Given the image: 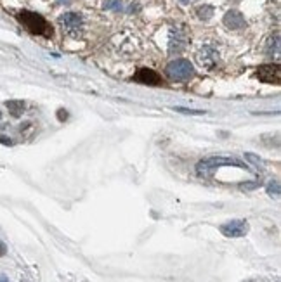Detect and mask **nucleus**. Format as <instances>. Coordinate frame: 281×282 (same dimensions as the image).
<instances>
[{"label":"nucleus","instance_id":"2","mask_svg":"<svg viewBox=\"0 0 281 282\" xmlns=\"http://www.w3.org/2000/svg\"><path fill=\"white\" fill-rule=\"evenodd\" d=\"M19 21H21V25L33 35H40V37H50V35H52V26L37 13L23 11V13L19 14Z\"/></svg>","mask_w":281,"mask_h":282},{"label":"nucleus","instance_id":"1","mask_svg":"<svg viewBox=\"0 0 281 282\" xmlns=\"http://www.w3.org/2000/svg\"><path fill=\"white\" fill-rule=\"evenodd\" d=\"M221 166H238V168H245V170L248 168L247 164L238 161V159L222 158V156H214V158L201 159V161L196 164V173L200 175V177H212V175L216 173Z\"/></svg>","mask_w":281,"mask_h":282},{"label":"nucleus","instance_id":"3","mask_svg":"<svg viewBox=\"0 0 281 282\" xmlns=\"http://www.w3.org/2000/svg\"><path fill=\"white\" fill-rule=\"evenodd\" d=\"M59 25L62 31L73 38L82 37V33H84V19L77 13H64L59 18Z\"/></svg>","mask_w":281,"mask_h":282},{"label":"nucleus","instance_id":"13","mask_svg":"<svg viewBox=\"0 0 281 282\" xmlns=\"http://www.w3.org/2000/svg\"><path fill=\"white\" fill-rule=\"evenodd\" d=\"M267 194L278 198V196H279V182H278V180H274V182L269 183V185H267Z\"/></svg>","mask_w":281,"mask_h":282},{"label":"nucleus","instance_id":"18","mask_svg":"<svg viewBox=\"0 0 281 282\" xmlns=\"http://www.w3.org/2000/svg\"><path fill=\"white\" fill-rule=\"evenodd\" d=\"M7 253V248H6V244H4L2 241H0V256H4V254Z\"/></svg>","mask_w":281,"mask_h":282},{"label":"nucleus","instance_id":"17","mask_svg":"<svg viewBox=\"0 0 281 282\" xmlns=\"http://www.w3.org/2000/svg\"><path fill=\"white\" fill-rule=\"evenodd\" d=\"M57 116H59V121H64L66 118H68V113H66V111H62V109H59V111H57Z\"/></svg>","mask_w":281,"mask_h":282},{"label":"nucleus","instance_id":"16","mask_svg":"<svg viewBox=\"0 0 281 282\" xmlns=\"http://www.w3.org/2000/svg\"><path fill=\"white\" fill-rule=\"evenodd\" d=\"M0 144H4V146H13V140L9 139V137H6V135H0Z\"/></svg>","mask_w":281,"mask_h":282},{"label":"nucleus","instance_id":"11","mask_svg":"<svg viewBox=\"0 0 281 282\" xmlns=\"http://www.w3.org/2000/svg\"><path fill=\"white\" fill-rule=\"evenodd\" d=\"M6 108H7V111H9V115L13 116V118H19L26 109L23 101H7Z\"/></svg>","mask_w":281,"mask_h":282},{"label":"nucleus","instance_id":"5","mask_svg":"<svg viewBox=\"0 0 281 282\" xmlns=\"http://www.w3.org/2000/svg\"><path fill=\"white\" fill-rule=\"evenodd\" d=\"M196 61L203 69H214L219 62V50L212 45H203L196 50Z\"/></svg>","mask_w":281,"mask_h":282},{"label":"nucleus","instance_id":"10","mask_svg":"<svg viewBox=\"0 0 281 282\" xmlns=\"http://www.w3.org/2000/svg\"><path fill=\"white\" fill-rule=\"evenodd\" d=\"M224 23L228 28L231 30H240L241 26L245 25V18L240 11H229L228 14L224 16Z\"/></svg>","mask_w":281,"mask_h":282},{"label":"nucleus","instance_id":"14","mask_svg":"<svg viewBox=\"0 0 281 282\" xmlns=\"http://www.w3.org/2000/svg\"><path fill=\"white\" fill-rule=\"evenodd\" d=\"M245 159H248V161L252 163V164H255V166H264L262 159H260L259 156L252 154V152H247V154H245Z\"/></svg>","mask_w":281,"mask_h":282},{"label":"nucleus","instance_id":"7","mask_svg":"<svg viewBox=\"0 0 281 282\" xmlns=\"http://www.w3.org/2000/svg\"><path fill=\"white\" fill-rule=\"evenodd\" d=\"M221 232L226 237H243L248 232V223L247 220H231L221 225Z\"/></svg>","mask_w":281,"mask_h":282},{"label":"nucleus","instance_id":"9","mask_svg":"<svg viewBox=\"0 0 281 282\" xmlns=\"http://www.w3.org/2000/svg\"><path fill=\"white\" fill-rule=\"evenodd\" d=\"M186 44H187L186 35L179 30H172V33H170V52H181V50H184Z\"/></svg>","mask_w":281,"mask_h":282},{"label":"nucleus","instance_id":"8","mask_svg":"<svg viewBox=\"0 0 281 282\" xmlns=\"http://www.w3.org/2000/svg\"><path fill=\"white\" fill-rule=\"evenodd\" d=\"M134 81H139V83H144V85H151V87H156V85H162V76H160L156 71H153V69L143 68V69H139V71L134 74Z\"/></svg>","mask_w":281,"mask_h":282},{"label":"nucleus","instance_id":"20","mask_svg":"<svg viewBox=\"0 0 281 282\" xmlns=\"http://www.w3.org/2000/svg\"><path fill=\"white\" fill-rule=\"evenodd\" d=\"M0 120H2V113H0Z\"/></svg>","mask_w":281,"mask_h":282},{"label":"nucleus","instance_id":"12","mask_svg":"<svg viewBox=\"0 0 281 282\" xmlns=\"http://www.w3.org/2000/svg\"><path fill=\"white\" fill-rule=\"evenodd\" d=\"M177 113H182V115H189V116H203L205 111L201 109H189V108H174Z\"/></svg>","mask_w":281,"mask_h":282},{"label":"nucleus","instance_id":"19","mask_svg":"<svg viewBox=\"0 0 281 282\" xmlns=\"http://www.w3.org/2000/svg\"><path fill=\"white\" fill-rule=\"evenodd\" d=\"M0 282H9V280H7L6 275H2V277H0Z\"/></svg>","mask_w":281,"mask_h":282},{"label":"nucleus","instance_id":"15","mask_svg":"<svg viewBox=\"0 0 281 282\" xmlns=\"http://www.w3.org/2000/svg\"><path fill=\"white\" fill-rule=\"evenodd\" d=\"M198 14H200V18L201 19H208L210 16H212V9H210V7H200V9H198Z\"/></svg>","mask_w":281,"mask_h":282},{"label":"nucleus","instance_id":"6","mask_svg":"<svg viewBox=\"0 0 281 282\" xmlns=\"http://www.w3.org/2000/svg\"><path fill=\"white\" fill-rule=\"evenodd\" d=\"M257 78L264 83H274L279 85L281 81V69L279 64H262L257 69Z\"/></svg>","mask_w":281,"mask_h":282},{"label":"nucleus","instance_id":"4","mask_svg":"<svg viewBox=\"0 0 281 282\" xmlns=\"http://www.w3.org/2000/svg\"><path fill=\"white\" fill-rule=\"evenodd\" d=\"M193 74H194L193 64L186 59H175L167 66V76H169L170 80L184 81V80H189Z\"/></svg>","mask_w":281,"mask_h":282}]
</instances>
